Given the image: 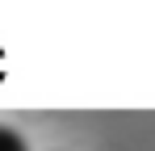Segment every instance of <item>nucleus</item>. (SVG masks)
<instances>
[{
    "mask_svg": "<svg viewBox=\"0 0 155 151\" xmlns=\"http://www.w3.org/2000/svg\"><path fill=\"white\" fill-rule=\"evenodd\" d=\"M0 151H29V143H25V134H21V130L0 126Z\"/></svg>",
    "mask_w": 155,
    "mask_h": 151,
    "instance_id": "1",
    "label": "nucleus"
}]
</instances>
